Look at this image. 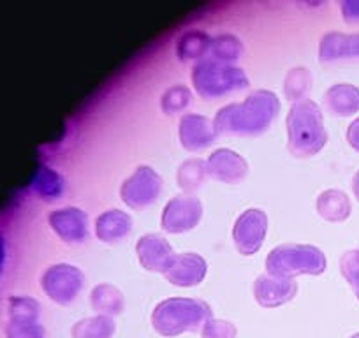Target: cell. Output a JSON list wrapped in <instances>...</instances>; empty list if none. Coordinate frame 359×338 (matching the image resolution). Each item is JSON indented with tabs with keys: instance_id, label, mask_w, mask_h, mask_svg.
Wrapping results in <instances>:
<instances>
[{
	"instance_id": "cell-34",
	"label": "cell",
	"mask_w": 359,
	"mask_h": 338,
	"mask_svg": "<svg viewBox=\"0 0 359 338\" xmlns=\"http://www.w3.org/2000/svg\"><path fill=\"white\" fill-rule=\"evenodd\" d=\"M351 187H352V192H354L355 199H358V203H359V169L354 173V177H352Z\"/></svg>"
},
{
	"instance_id": "cell-3",
	"label": "cell",
	"mask_w": 359,
	"mask_h": 338,
	"mask_svg": "<svg viewBox=\"0 0 359 338\" xmlns=\"http://www.w3.org/2000/svg\"><path fill=\"white\" fill-rule=\"evenodd\" d=\"M212 319V306L203 299L172 296L158 302L151 312V326L161 337H178L199 331Z\"/></svg>"
},
{
	"instance_id": "cell-33",
	"label": "cell",
	"mask_w": 359,
	"mask_h": 338,
	"mask_svg": "<svg viewBox=\"0 0 359 338\" xmlns=\"http://www.w3.org/2000/svg\"><path fill=\"white\" fill-rule=\"evenodd\" d=\"M347 143L351 144L352 150H355L359 154V116H355V120H352L351 126L347 127Z\"/></svg>"
},
{
	"instance_id": "cell-29",
	"label": "cell",
	"mask_w": 359,
	"mask_h": 338,
	"mask_svg": "<svg viewBox=\"0 0 359 338\" xmlns=\"http://www.w3.org/2000/svg\"><path fill=\"white\" fill-rule=\"evenodd\" d=\"M6 338H46L43 324L39 320L6 319Z\"/></svg>"
},
{
	"instance_id": "cell-14",
	"label": "cell",
	"mask_w": 359,
	"mask_h": 338,
	"mask_svg": "<svg viewBox=\"0 0 359 338\" xmlns=\"http://www.w3.org/2000/svg\"><path fill=\"white\" fill-rule=\"evenodd\" d=\"M48 224L65 243H81L88 238V215L81 208L65 206L48 215Z\"/></svg>"
},
{
	"instance_id": "cell-7",
	"label": "cell",
	"mask_w": 359,
	"mask_h": 338,
	"mask_svg": "<svg viewBox=\"0 0 359 338\" xmlns=\"http://www.w3.org/2000/svg\"><path fill=\"white\" fill-rule=\"evenodd\" d=\"M161 175L155 171L151 165L141 164L134 169V173L123 180L120 187V198L129 208L143 210L147 206L154 205L162 192Z\"/></svg>"
},
{
	"instance_id": "cell-31",
	"label": "cell",
	"mask_w": 359,
	"mask_h": 338,
	"mask_svg": "<svg viewBox=\"0 0 359 338\" xmlns=\"http://www.w3.org/2000/svg\"><path fill=\"white\" fill-rule=\"evenodd\" d=\"M236 334L238 330L231 320L215 319V317L206 320L201 330V338H236Z\"/></svg>"
},
{
	"instance_id": "cell-17",
	"label": "cell",
	"mask_w": 359,
	"mask_h": 338,
	"mask_svg": "<svg viewBox=\"0 0 359 338\" xmlns=\"http://www.w3.org/2000/svg\"><path fill=\"white\" fill-rule=\"evenodd\" d=\"M130 231H133V217L123 210H106L95 219V236L102 243H118L123 238L129 236Z\"/></svg>"
},
{
	"instance_id": "cell-13",
	"label": "cell",
	"mask_w": 359,
	"mask_h": 338,
	"mask_svg": "<svg viewBox=\"0 0 359 338\" xmlns=\"http://www.w3.org/2000/svg\"><path fill=\"white\" fill-rule=\"evenodd\" d=\"M180 143L189 151H201L212 147L217 137L213 120L198 113H185L178 123Z\"/></svg>"
},
{
	"instance_id": "cell-12",
	"label": "cell",
	"mask_w": 359,
	"mask_h": 338,
	"mask_svg": "<svg viewBox=\"0 0 359 338\" xmlns=\"http://www.w3.org/2000/svg\"><path fill=\"white\" fill-rule=\"evenodd\" d=\"M208 177L227 185H236L247 178L248 162L243 155L231 148H217L206 161Z\"/></svg>"
},
{
	"instance_id": "cell-4",
	"label": "cell",
	"mask_w": 359,
	"mask_h": 338,
	"mask_svg": "<svg viewBox=\"0 0 359 338\" xmlns=\"http://www.w3.org/2000/svg\"><path fill=\"white\" fill-rule=\"evenodd\" d=\"M326 256L316 245L284 243L269 250L266 256V271L273 277L294 278L298 275H323Z\"/></svg>"
},
{
	"instance_id": "cell-25",
	"label": "cell",
	"mask_w": 359,
	"mask_h": 338,
	"mask_svg": "<svg viewBox=\"0 0 359 338\" xmlns=\"http://www.w3.org/2000/svg\"><path fill=\"white\" fill-rule=\"evenodd\" d=\"M245 46L234 34H219L212 39V50H210V58L222 64H231L240 60L243 55Z\"/></svg>"
},
{
	"instance_id": "cell-18",
	"label": "cell",
	"mask_w": 359,
	"mask_h": 338,
	"mask_svg": "<svg viewBox=\"0 0 359 338\" xmlns=\"http://www.w3.org/2000/svg\"><path fill=\"white\" fill-rule=\"evenodd\" d=\"M324 108L334 116L359 113V88L352 83H334L324 92Z\"/></svg>"
},
{
	"instance_id": "cell-24",
	"label": "cell",
	"mask_w": 359,
	"mask_h": 338,
	"mask_svg": "<svg viewBox=\"0 0 359 338\" xmlns=\"http://www.w3.org/2000/svg\"><path fill=\"white\" fill-rule=\"evenodd\" d=\"M312 85H313L312 72H310L305 65H296V67H292L291 71L285 74V79H284L285 99H287L289 102H292V104L298 101H303V99H306L305 95L309 94Z\"/></svg>"
},
{
	"instance_id": "cell-30",
	"label": "cell",
	"mask_w": 359,
	"mask_h": 338,
	"mask_svg": "<svg viewBox=\"0 0 359 338\" xmlns=\"http://www.w3.org/2000/svg\"><path fill=\"white\" fill-rule=\"evenodd\" d=\"M338 266H340V273L345 280L351 284V288L359 284V248H352L341 254L340 261H338Z\"/></svg>"
},
{
	"instance_id": "cell-20",
	"label": "cell",
	"mask_w": 359,
	"mask_h": 338,
	"mask_svg": "<svg viewBox=\"0 0 359 338\" xmlns=\"http://www.w3.org/2000/svg\"><path fill=\"white\" fill-rule=\"evenodd\" d=\"M212 39L206 30L192 29L182 34V37L176 43V57L182 62L189 60H205L206 55L212 50Z\"/></svg>"
},
{
	"instance_id": "cell-23",
	"label": "cell",
	"mask_w": 359,
	"mask_h": 338,
	"mask_svg": "<svg viewBox=\"0 0 359 338\" xmlns=\"http://www.w3.org/2000/svg\"><path fill=\"white\" fill-rule=\"evenodd\" d=\"M206 177H208V165L203 158H187L176 169V184L185 194L201 189Z\"/></svg>"
},
{
	"instance_id": "cell-36",
	"label": "cell",
	"mask_w": 359,
	"mask_h": 338,
	"mask_svg": "<svg viewBox=\"0 0 359 338\" xmlns=\"http://www.w3.org/2000/svg\"><path fill=\"white\" fill-rule=\"evenodd\" d=\"M351 338H359V333H354V334H351Z\"/></svg>"
},
{
	"instance_id": "cell-19",
	"label": "cell",
	"mask_w": 359,
	"mask_h": 338,
	"mask_svg": "<svg viewBox=\"0 0 359 338\" xmlns=\"http://www.w3.org/2000/svg\"><path fill=\"white\" fill-rule=\"evenodd\" d=\"M316 210L327 222H344L352 213V203L340 189H327L317 196Z\"/></svg>"
},
{
	"instance_id": "cell-21",
	"label": "cell",
	"mask_w": 359,
	"mask_h": 338,
	"mask_svg": "<svg viewBox=\"0 0 359 338\" xmlns=\"http://www.w3.org/2000/svg\"><path fill=\"white\" fill-rule=\"evenodd\" d=\"M90 305L97 313L113 317L120 316L123 312L126 298H123V292L118 288L108 284V282H102V284L95 285L90 292Z\"/></svg>"
},
{
	"instance_id": "cell-26",
	"label": "cell",
	"mask_w": 359,
	"mask_h": 338,
	"mask_svg": "<svg viewBox=\"0 0 359 338\" xmlns=\"http://www.w3.org/2000/svg\"><path fill=\"white\" fill-rule=\"evenodd\" d=\"M32 187L46 201H55V198H58L64 192V178L53 169L41 168L34 177Z\"/></svg>"
},
{
	"instance_id": "cell-11",
	"label": "cell",
	"mask_w": 359,
	"mask_h": 338,
	"mask_svg": "<svg viewBox=\"0 0 359 338\" xmlns=\"http://www.w3.org/2000/svg\"><path fill=\"white\" fill-rule=\"evenodd\" d=\"M206 273H208V263L205 257L196 252H184V254H175L168 270L164 271V277L176 288H194L205 280Z\"/></svg>"
},
{
	"instance_id": "cell-27",
	"label": "cell",
	"mask_w": 359,
	"mask_h": 338,
	"mask_svg": "<svg viewBox=\"0 0 359 338\" xmlns=\"http://www.w3.org/2000/svg\"><path fill=\"white\" fill-rule=\"evenodd\" d=\"M192 102L191 88L185 85H172L161 95V109L164 115H178L185 111Z\"/></svg>"
},
{
	"instance_id": "cell-15",
	"label": "cell",
	"mask_w": 359,
	"mask_h": 338,
	"mask_svg": "<svg viewBox=\"0 0 359 338\" xmlns=\"http://www.w3.org/2000/svg\"><path fill=\"white\" fill-rule=\"evenodd\" d=\"M136 254L144 270L162 275L175 257V252H172L169 241L157 233L143 234L136 243Z\"/></svg>"
},
{
	"instance_id": "cell-32",
	"label": "cell",
	"mask_w": 359,
	"mask_h": 338,
	"mask_svg": "<svg viewBox=\"0 0 359 338\" xmlns=\"http://www.w3.org/2000/svg\"><path fill=\"white\" fill-rule=\"evenodd\" d=\"M340 13L344 20L351 25L359 23V0H345L340 4Z\"/></svg>"
},
{
	"instance_id": "cell-28",
	"label": "cell",
	"mask_w": 359,
	"mask_h": 338,
	"mask_svg": "<svg viewBox=\"0 0 359 338\" xmlns=\"http://www.w3.org/2000/svg\"><path fill=\"white\" fill-rule=\"evenodd\" d=\"M41 303L30 296H11L8 299V319H39Z\"/></svg>"
},
{
	"instance_id": "cell-8",
	"label": "cell",
	"mask_w": 359,
	"mask_h": 338,
	"mask_svg": "<svg viewBox=\"0 0 359 338\" xmlns=\"http://www.w3.org/2000/svg\"><path fill=\"white\" fill-rule=\"evenodd\" d=\"M203 219V203L196 196L180 194L169 199L161 215V227L169 234L192 231Z\"/></svg>"
},
{
	"instance_id": "cell-10",
	"label": "cell",
	"mask_w": 359,
	"mask_h": 338,
	"mask_svg": "<svg viewBox=\"0 0 359 338\" xmlns=\"http://www.w3.org/2000/svg\"><path fill=\"white\" fill-rule=\"evenodd\" d=\"M252 292L257 305H261L262 309H277L296 298L298 284L294 278H282L264 273L255 278Z\"/></svg>"
},
{
	"instance_id": "cell-6",
	"label": "cell",
	"mask_w": 359,
	"mask_h": 338,
	"mask_svg": "<svg viewBox=\"0 0 359 338\" xmlns=\"http://www.w3.org/2000/svg\"><path fill=\"white\" fill-rule=\"evenodd\" d=\"M85 275L78 266L58 263L44 270L41 277V289L57 305H71L81 292Z\"/></svg>"
},
{
	"instance_id": "cell-22",
	"label": "cell",
	"mask_w": 359,
	"mask_h": 338,
	"mask_svg": "<svg viewBox=\"0 0 359 338\" xmlns=\"http://www.w3.org/2000/svg\"><path fill=\"white\" fill-rule=\"evenodd\" d=\"M116 333L115 319L109 316H97L85 317L74 323L71 327L72 338H113Z\"/></svg>"
},
{
	"instance_id": "cell-5",
	"label": "cell",
	"mask_w": 359,
	"mask_h": 338,
	"mask_svg": "<svg viewBox=\"0 0 359 338\" xmlns=\"http://www.w3.org/2000/svg\"><path fill=\"white\" fill-rule=\"evenodd\" d=\"M192 85L199 97L206 101L224 97L233 92L250 87L247 72L231 64H222L213 58H205L192 67Z\"/></svg>"
},
{
	"instance_id": "cell-1",
	"label": "cell",
	"mask_w": 359,
	"mask_h": 338,
	"mask_svg": "<svg viewBox=\"0 0 359 338\" xmlns=\"http://www.w3.org/2000/svg\"><path fill=\"white\" fill-rule=\"evenodd\" d=\"M280 99L275 92L257 88L243 102H231L213 119L217 134L224 136H259L266 133L280 113Z\"/></svg>"
},
{
	"instance_id": "cell-2",
	"label": "cell",
	"mask_w": 359,
	"mask_h": 338,
	"mask_svg": "<svg viewBox=\"0 0 359 338\" xmlns=\"http://www.w3.org/2000/svg\"><path fill=\"white\" fill-rule=\"evenodd\" d=\"M287 148L294 157L309 158L319 154L327 143L323 109L312 99L294 102L285 120Z\"/></svg>"
},
{
	"instance_id": "cell-9",
	"label": "cell",
	"mask_w": 359,
	"mask_h": 338,
	"mask_svg": "<svg viewBox=\"0 0 359 338\" xmlns=\"http://www.w3.org/2000/svg\"><path fill=\"white\" fill-rule=\"evenodd\" d=\"M268 233V215L259 208H248L233 226V241L243 256H254L261 250Z\"/></svg>"
},
{
	"instance_id": "cell-16",
	"label": "cell",
	"mask_w": 359,
	"mask_h": 338,
	"mask_svg": "<svg viewBox=\"0 0 359 338\" xmlns=\"http://www.w3.org/2000/svg\"><path fill=\"white\" fill-rule=\"evenodd\" d=\"M347 57H359V32L344 34L331 30L324 34L319 43V60L331 64Z\"/></svg>"
},
{
	"instance_id": "cell-35",
	"label": "cell",
	"mask_w": 359,
	"mask_h": 338,
	"mask_svg": "<svg viewBox=\"0 0 359 338\" xmlns=\"http://www.w3.org/2000/svg\"><path fill=\"white\" fill-rule=\"evenodd\" d=\"M352 291H354L355 298H358V299H359V284H358V285H354V288H352Z\"/></svg>"
}]
</instances>
